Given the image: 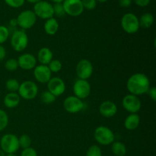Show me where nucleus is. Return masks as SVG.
<instances>
[{"instance_id": "nucleus-1", "label": "nucleus", "mask_w": 156, "mask_h": 156, "mask_svg": "<svg viewBox=\"0 0 156 156\" xmlns=\"http://www.w3.org/2000/svg\"><path fill=\"white\" fill-rule=\"evenodd\" d=\"M126 88L129 94L136 96L146 94L150 88V80L143 73H135L127 79Z\"/></svg>"}, {"instance_id": "nucleus-2", "label": "nucleus", "mask_w": 156, "mask_h": 156, "mask_svg": "<svg viewBox=\"0 0 156 156\" xmlns=\"http://www.w3.org/2000/svg\"><path fill=\"white\" fill-rule=\"evenodd\" d=\"M94 137L96 142L101 146L111 145L115 140V136L113 131L105 126H98L94 130Z\"/></svg>"}, {"instance_id": "nucleus-3", "label": "nucleus", "mask_w": 156, "mask_h": 156, "mask_svg": "<svg viewBox=\"0 0 156 156\" xmlns=\"http://www.w3.org/2000/svg\"><path fill=\"white\" fill-rule=\"evenodd\" d=\"M120 24L123 30L129 34L136 33L140 27L138 17L131 12L126 13L123 15Z\"/></svg>"}, {"instance_id": "nucleus-4", "label": "nucleus", "mask_w": 156, "mask_h": 156, "mask_svg": "<svg viewBox=\"0 0 156 156\" xmlns=\"http://www.w3.org/2000/svg\"><path fill=\"white\" fill-rule=\"evenodd\" d=\"M1 149L5 154L15 153L19 149L18 137L15 134H5L0 140Z\"/></svg>"}, {"instance_id": "nucleus-5", "label": "nucleus", "mask_w": 156, "mask_h": 156, "mask_svg": "<svg viewBox=\"0 0 156 156\" xmlns=\"http://www.w3.org/2000/svg\"><path fill=\"white\" fill-rule=\"evenodd\" d=\"M28 37L24 30H17L11 37V45L16 52H22L28 45Z\"/></svg>"}, {"instance_id": "nucleus-6", "label": "nucleus", "mask_w": 156, "mask_h": 156, "mask_svg": "<svg viewBox=\"0 0 156 156\" xmlns=\"http://www.w3.org/2000/svg\"><path fill=\"white\" fill-rule=\"evenodd\" d=\"M18 93L21 98L24 100H33L38 94V87L32 81H24L20 84Z\"/></svg>"}, {"instance_id": "nucleus-7", "label": "nucleus", "mask_w": 156, "mask_h": 156, "mask_svg": "<svg viewBox=\"0 0 156 156\" xmlns=\"http://www.w3.org/2000/svg\"><path fill=\"white\" fill-rule=\"evenodd\" d=\"M33 12L36 15L37 18L47 20L53 17V5L47 1L41 0L34 5Z\"/></svg>"}, {"instance_id": "nucleus-8", "label": "nucleus", "mask_w": 156, "mask_h": 156, "mask_svg": "<svg viewBox=\"0 0 156 156\" xmlns=\"http://www.w3.org/2000/svg\"><path fill=\"white\" fill-rule=\"evenodd\" d=\"M36 15L32 10H24L21 12L17 17V24L21 28V30L30 29L36 24Z\"/></svg>"}, {"instance_id": "nucleus-9", "label": "nucleus", "mask_w": 156, "mask_h": 156, "mask_svg": "<svg viewBox=\"0 0 156 156\" xmlns=\"http://www.w3.org/2000/svg\"><path fill=\"white\" fill-rule=\"evenodd\" d=\"M122 106L129 114H137L141 109V101L138 96L128 94L123 97Z\"/></svg>"}, {"instance_id": "nucleus-10", "label": "nucleus", "mask_w": 156, "mask_h": 156, "mask_svg": "<svg viewBox=\"0 0 156 156\" xmlns=\"http://www.w3.org/2000/svg\"><path fill=\"white\" fill-rule=\"evenodd\" d=\"M93 71H94L93 65L88 59H81L76 66V75L79 79L88 80L92 76Z\"/></svg>"}, {"instance_id": "nucleus-11", "label": "nucleus", "mask_w": 156, "mask_h": 156, "mask_svg": "<svg viewBox=\"0 0 156 156\" xmlns=\"http://www.w3.org/2000/svg\"><path fill=\"white\" fill-rule=\"evenodd\" d=\"M62 5L66 14L69 16H79L84 12V8L81 0H64L62 2Z\"/></svg>"}, {"instance_id": "nucleus-12", "label": "nucleus", "mask_w": 156, "mask_h": 156, "mask_svg": "<svg viewBox=\"0 0 156 156\" xmlns=\"http://www.w3.org/2000/svg\"><path fill=\"white\" fill-rule=\"evenodd\" d=\"M73 92L81 100L87 98L91 94V85L88 80L78 79L73 85Z\"/></svg>"}, {"instance_id": "nucleus-13", "label": "nucleus", "mask_w": 156, "mask_h": 156, "mask_svg": "<svg viewBox=\"0 0 156 156\" xmlns=\"http://www.w3.org/2000/svg\"><path fill=\"white\" fill-rule=\"evenodd\" d=\"M63 108L66 111L70 114H76L82 111L84 108V103L82 100L75 95L69 96L64 100Z\"/></svg>"}, {"instance_id": "nucleus-14", "label": "nucleus", "mask_w": 156, "mask_h": 156, "mask_svg": "<svg viewBox=\"0 0 156 156\" xmlns=\"http://www.w3.org/2000/svg\"><path fill=\"white\" fill-rule=\"evenodd\" d=\"M47 88L55 97H59L65 92V82L59 77H53L47 82Z\"/></svg>"}, {"instance_id": "nucleus-15", "label": "nucleus", "mask_w": 156, "mask_h": 156, "mask_svg": "<svg viewBox=\"0 0 156 156\" xmlns=\"http://www.w3.org/2000/svg\"><path fill=\"white\" fill-rule=\"evenodd\" d=\"M34 76L38 82L45 84L52 78V73L47 66L39 65L34 69Z\"/></svg>"}, {"instance_id": "nucleus-16", "label": "nucleus", "mask_w": 156, "mask_h": 156, "mask_svg": "<svg viewBox=\"0 0 156 156\" xmlns=\"http://www.w3.org/2000/svg\"><path fill=\"white\" fill-rule=\"evenodd\" d=\"M18 67L24 70H31L37 65V58L31 53H23L18 58Z\"/></svg>"}, {"instance_id": "nucleus-17", "label": "nucleus", "mask_w": 156, "mask_h": 156, "mask_svg": "<svg viewBox=\"0 0 156 156\" xmlns=\"http://www.w3.org/2000/svg\"><path fill=\"white\" fill-rule=\"evenodd\" d=\"M99 113L101 115L106 118H111L117 113V106L114 101H105L99 106Z\"/></svg>"}, {"instance_id": "nucleus-18", "label": "nucleus", "mask_w": 156, "mask_h": 156, "mask_svg": "<svg viewBox=\"0 0 156 156\" xmlns=\"http://www.w3.org/2000/svg\"><path fill=\"white\" fill-rule=\"evenodd\" d=\"M53 54L52 50L47 47H42L37 53V59L41 65L47 66L53 59Z\"/></svg>"}, {"instance_id": "nucleus-19", "label": "nucleus", "mask_w": 156, "mask_h": 156, "mask_svg": "<svg viewBox=\"0 0 156 156\" xmlns=\"http://www.w3.org/2000/svg\"><path fill=\"white\" fill-rule=\"evenodd\" d=\"M20 101H21V98L17 92H9L5 96L3 100L5 106L10 109L16 108L19 105Z\"/></svg>"}, {"instance_id": "nucleus-20", "label": "nucleus", "mask_w": 156, "mask_h": 156, "mask_svg": "<svg viewBox=\"0 0 156 156\" xmlns=\"http://www.w3.org/2000/svg\"><path fill=\"white\" fill-rule=\"evenodd\" d=\"M59 24L57 20L55 18H50L46 20L44 25V30L48 35L53 36L55 35L59 30Z\"/></svg>"}, {"instance_id": "nucleus-21", "label": "nucleus", "mask_w": 156, "mask_h": 156, "mask_svg": "<svg viewBox=\"0 0 156 156\" xmlns=\"http://www.w3.org/2000/svg\"><path fill=\"white\" fill-rule=\"evenodd\" d=\"M140 117L137 114H130L124 120V127L127 130H134L140 126Z\"/></svg>"}, {"instance_id": "nucleus-22", "label": "nucleus", "mask_w": 156, "mask_h": 156, "mask_svg": "<svg viewBox=\"0 0 156 156\" xmlns=\"http://www.w3.org/2000/svg\"><path fill=\"white\" fill-rule=\"evenodd\" d=\"M155 18L152 14L146 12V13L143 14L140 18H139V23H140V27L143 28H149L154 24Z\"/></svg>"}, {"instance_id": "nucleus-23", "label": "nucleus", "mask_w": 156, "mask_h": 156, "mask_svg": "<svg viewBox=\"0 0 156 156\" xmlns=\"http://www.w3.org/2000/svg\"><path fill=\"white\" fill-rule=\"evenodd\" d=\"M111 151L116 156H125L126 154V147L122 142L116 141L111 144Z\"/></svg>"}, {"instance_id": "nucleus-24", "label": "nucleus", "mask_w": 156, "mask_h": 156, "mask_svg": "<svg viewBox=\"0 0 156 156\" xmlns=\"http://www.w3.org/2000/svg\"><path fill=\"white\" fill-rule=\"evenodd\" d=\"M19 82L15 79H9L5 83V88L9 92H17L19 89Z\"/></svg>"}, {"instance_id": "nucleus-25", "label": "nucleus", "mask_w": 156, "mask_h": 156, "mask_svg": "<svg viewBox=\"0 0 156 156\" xmlns=\"http://www.w3.org/2000/svg\"><path fill=\"white\" fill-rule=\"evenodd\" d=\"M56 97H55L51 92L47 90V91H44L41 93V99L43 103L46 104V105H51L53 102L56 101Z\"/></svg>"}, {"instance_id": "nucleus-26", "label": "nucleus", "mask_w": 156, "mask_h": 156, "mask_svg": "<svg viewBox=\"0 0 156 156\" xmlns=\"http://www.w3.org/2000/svg\"><path fill=\"white\" fill-rule=\"evenodd\" d=\"M18 143H19V147L22 148L23 149L30 147V145H31L30 137L29 136L26 135V134L21 135L18 138Z\"/></svg>"}, {"instance_id": "nucleus-27", "label": "nucleus", "mask_w": 156, "mask_h": 156, "mask_svg": "<svg viewBox=\"0 0 156 156\" xmlns=\"http://www.w3.org/2000/svg\"><path fill=\"white\" fill-rule=\"evenodd\" d=\"M47 66L50 69L51 73H59V72L62 69V62L59 60H58V59H52V60L50 61V63L47 65Z\"/></svg>"}, {"instance_id": "nucleus-28", "label": "nucleus", "mask_w": 156, "mask_h": 156, "mask_svg": "<svg viewBox=\"0 0 156 156\" xmlns=\"http://www.w3.org/2000/svg\"><path fill=\"white\" fill-rule=\"evenodd\" d=\"M9 124V116L2 109H0V132L4 130Z\"/></svg>"}, {"instance_id": "nucleus-29", "label": "nucleus", "mask_w": 156, "mask_h": 156, "mask_svg": "<svg viewBox=\"0 0 156 156\" xmlns=\"http://www.w3.org/2000/svg\"><path fill=\"white\" fill-rule=\"evenodd\" d=\"M85 156H102L101 149L99 146L92 145L88 149Z\"/></svg>"}, {"instance_id": "nucleus-30", "label": "nucleus", "mask_w": 156, "mask_h": 156, "mask_svg": "<svg viewBox=\"0 0 156 156\" xmlns=\"http://www.w3.org/2000/svg\"><path fill=\"white\" fill-rule=\"evenodd\" d=\"M10 35V31L7 27L4 25H0V45L6 42Z\"/></svg>"}, {"instance_id": "nucleus-31", "label": "nucleus", "mask_w": 156, "mask_h": 156, "mask_svg": "<svg viewBox=\"0 0 156 156\" xmlns=\"http://www.w3.org/2000/svg\"><path fill=\"white\" fill-rule=\"evenodd\" d=\"M5 68L8 71H15L18 68V60L16 59H14V58L9 59L5 63Z\"/></svg>"}, {"instance_id": "nucleus-32", "label": "nucleus", "mask_w": 156, "mask_h": 156, "mask_svg": "<svg viewBox=\"0 0 156 156\" xmlns=\"http://www.w3.org/2000/svg\"><path fill=\"white\" fill-rule=\"evenodd\" d=\"M53 15H56L58 18H62L66 15L65 10H64L62 3H56L53 5Z\"/></svg>"}, {"instance_id": "nucleus-33", "label": "nucleus", "mask_w": 156, "mask_h": 156, "mask_svg": "<svg viewBox=\"0 0 156 156\" xmlns=\"http://www.w3.org/2000/svg\"><path fill=\"white\" fill-rule=\"evenodd\" d=\"M81 1H82L84 9H87V10H94L97 5L96 0H81Z\"/></svg>"}, {"instance_id": "nucleus-34", "label": "nucleus", "mask_w": 156, "mask_h": 156, "mask_svg": "<svg viewBox=\"0 0 156 156\" xmlns=\"http://www.w3.org/2000/svg\"><path fill=\"white\" fill-rule=\"evenodd\" d=\"M5 2L11 8L18 9L21 7L25 2V0H4Z\"/></svg>"}, {"instance_id": "nucleus-35", "label": "nucleus", "mask_w": 156, "mask_h": 156, "mask_svg": "<svg viewBox=\"0 0 156 156\" xmlns=\"http://www.w3.org/2000/svg\"><path fill=\"white\" fill-rule=\"evenodd\" d=\"M20 156H37V152L34 148L29 147L23 149Z\"/></svg>"}, {"instance_id": "nucleus-36", "label": "nucleus", "mask_w": 156, "mask_h": 156, "mask_svg": "<svg viewBox=\"0 0 156 156\" xmlns=\"http://www.w3.org/2000/svg\"><path fill=\"white\" fill-rule=\"evenodd\" d=\"M136 5L140 7H146L149 5L151 0H133Z\"/></svg>"}, {"instance_id": "nucleus-37", "label": "nucleus", "mask_w": 156, "mask_h": 156, "mask_svg": "<svg viewBox=\"0 0 156 156\" xmlns=\"http://www.w3.org/2000/svg\"><path fill=\"white\" fill-rule=\"evenodd\" d=\"M149 94V97L152 99L153 101H156V88L155 87H150L149 90L148 91V92Z\"/></svg>"}, {"instance_id": "nucleus-38", "label": "nucleus", "mask_w": 156, "mask_h": 156, "mask_svg": "<svg viewBox=\"0 0 156 156\" xmlns=\"http://www.w3.org/2000/svg\"><path fill=\"white\" fill-rule=\"evenodd\" d=\"M133 0H119V5L122 8H129L132 4Z\"/></svg>"}, {"instance_id": "nucleus-39", "label": "nucleus", "mask_w": 156, "mask_h": 156, "mask_svg": "<svg viewBox=\"0 0 156 156\" xmlns=\"http://www.w3.org/2000/svg\"><path fill=\"white\" fill-rule=\"evenodd\" d=\"M5 55H6L5 49L4 48V47L0 45V61L2 60V59L5 57Z\"/></svg>"}, {"instance_id": "nucleus-40", "label": "nucleus", "mask_w": 156, "mask_h": 156, "mask_svg": "<svg viewBox=\"0 0 156 156\" xmlns=\"http://www.w3.org/2000/svg\"><path fill=\"white\" fill-rule=\"evenodd\" d=\"M10 25H12V27H15L16 25H18V24H17L16 18H13V19L11 20V21H10Z\"/></svg>"}, {"instance_id": "nucleus-41", "label": "nucleus", "mask_w": 156, "mask_h": 156, "mask_svg": "<svg viewBox=\"0 0 156 156\" xmlns=\"http://www.w3.org/2000/svg\"><path fill=\"white\" fill-rule=\"evenodd\" d=\"M25 1L28 2H30V3H32V4H36L37 2L41 1V0H25Z\"/></svg>"}, {"instance_id": "nucleus-42", "label": "nucleus", "mask_w": 156, "mask_h": 156, "mask_svg": "<svg viewBox=\"0 0 156 156\" xmlns=\"http://www.w3.org/2000/svg\"><path fill=\"white\" fill-rule=\"evenodd\" d=\"M50 1L54 3V4H56V3H62L64 0H50Z\"/></svg>"}, {"instance_id": "nucleus-43", "label": "nucleus", "mask_w": 156, "mask_h": 156, "mask_svg": "<svg viewBox=\"0 0 156 156\" xmlns=\"http://www.w3.org/2000/svg\"><path fill=\"white\" fill-rule=\"evenodd\" d=\"M0 156H5V153L2 149H0Z\"/></svg>"}, {"instance_id": "nucleus-44", "label": "nucleus", "mask_w": 156, "mask_h": 156, "mask_svg": "<svg viewBox=\"0 0 156 156\" xmlns=\"http://www.w3.org/2000/svg\"><path fill=\"white\" fill-rule=\"evenodd\" d=\"M5 156H17L15 153H10V154H5Z\"/></svg>"}, {"instance_id": "nucleus-45", "label": "nucleus", "mask_w": 156, "mask_h": 156, "mask_svg": "<svg viewBox=\"0 0 156 156\" xmlns=\"http://www.w3.org/2000/svg\"><path fill=\"white\" fill-rule=\"evenodd\" d=\"M97 2H101V3H104V2H106L107 1H108V0H96Z\"/></svg>"}]
</instances>
